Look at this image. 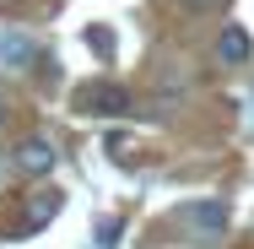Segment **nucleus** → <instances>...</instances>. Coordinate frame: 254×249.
I'll list each match as a JSON object with an SVG mask.
<instances>
[{
    "mask_svg": "<svg viewBox=\"0 0 254 249\" xmlns=\"http://www.w3.org/2000/svg\"><path fill=\"white\" fill-rule=\"evenodd\" d=\"M70 114L119 119V114H130V87H125V82H81V87L70 92Z\"/></svg>",
    "mask_w": 254,
    "mask_h": 249,
    "instance_id": "f257e3e1",
    "label": "nucleus"
},
{
    "mask_svg": "<svg viewBox=\"0 0 254 249\" xmlns=\"http://www.w3.org/2000/svg\"><path fill=\"white\" fill-rule=\"evenodd\" d=\"M11 163H16L22 179H49V173H54V141H49V136H27Z\"/></svg>",
    "mask_w": 254,
    "mask_h": 249,
    "instance_id": "f03ea898",
    "label": "nucleus"
},
{
    "mask_svg": "<svg viewBox=\"0 0 254 249\" xmlns=\"http://www.w3.org/2000/svg\"><path fill=\"white\" fill-rule=\"evenodd\" d=\"M184 228L200 233V239H222V233H227V211H222L216 200H205V206H184Z\"/></svg>",
    "mask_w": 254,
    "mask_h": 249,
    "instance_id": "7ed1b4c3",
    "label": "nucleus"
},
{
    "mask_svg": "<svg viewBox=\"0 0 254 249\" xmlns=\"http://www.w3.org/2000/svg\"><path fill=\"white\" fill-rule=\"evenodd\" d=\"M216 54L227 60V65H244L254 54V38L244 33V27H222V38H216Z\"/></svg>",
    "mask_w": 254,
    "mask_h": 249,
    "instance_id": "20e7f679",
    "label": "nucleus"
},
{
    "mask_svg": "<svg viewBox=\"0 0 254 249\" xmlns=\"http://www.w3.org/2000/svg\"><path fill=\"white\" fill-rule=\"evenodd\" d=\"M0 60L5 65H33V38L27 33H0Z\"/></svg>",
    "mask_w": 254,
    "mask_h": 249,
    "instance_id": "39448f33",
    "label": "nucleus"
},
{
    "mask_svg": "<svg viewBox=\"0 0 254 249\" xmlns=\"http://www.w3.org/2000/svg\"><path fill=\"white\" fill-rule=\"evenodd\" d=\"M54 211H60V190H38V195H33V217H38V222H49Z\"/></svg>",
    "mask_w": 254,
    "mask_h": 249,
    "instance_id": "423d86ee",
    "label": "nucleus"
},
{
    "mask_svg": "<svg viewBox=\"0 0 254 249\" xmlns=\"http://www.w3.org/2000/svg\"><path fill=\"white\" fill-rule=\"evenodd\" d=\"M87 44H92V54L108 60V54H114V33H108V27H87Z\"/></svg>",
    "mask_w": 254,
    "mask_h": 249,
    "instance_id": "0eeeda50",
    "label": "nucleus"
},
{
    "mask_svg": "<svg viewBox=\"0 0 254 249\" xmlns=\"http://www.w3.org/2000/svg\"><path fill=\"white\" fill-rule=\"evenodd\" d=\"M103 147H108V157H130V152H135V141H130V136H108Z\"/></svg>",
    "mask_w": 254,
    "mask_h": 249,
    "instance_id": "6e6552de",
    "label": "nucleus"
},
{
    "mask_svg": "<svg viewBox=\"0 0 254 249\" xmlns=\"http://www.w3.org/2000/svg\"><path fill=\"white\" fill-rule=\"evenodd\" d=\"M184 11H205V5H222V0H179Z\"/></svg>",
    "mask_w": 254,
    "mask_h": 249,
    "instance_id": "1a4fd4ad",
    "label": "nucleus"
},
{
    "mask_svg": "<svg viewBox=\"0 0 254 249\" xmlns=\"http://www.w3.org/2000/svg\"><path fill=\"white\" fill-rule=\"evenodd\" d=\"M5 114H11V103H5V92H0V125H5Z\"/></svg>",
    "mask_w": 254,
    "mask_h": 249,
    "instance_id": "9d476101",
    "label": "nucleus"
}]
</instances>
